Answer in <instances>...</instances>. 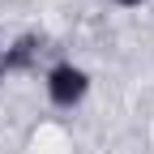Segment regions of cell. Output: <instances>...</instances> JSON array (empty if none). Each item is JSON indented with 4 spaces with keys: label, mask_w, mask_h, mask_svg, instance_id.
I'll return each mask as SVG.
<instances>
[{
    "label": "cell",
    "mask_w": 154,
    "mask_h": 154,
    "mask_svg": "<svg viewBox=\"0 0 154 154\" xmlns=\"http://www.w3.org/2000/svg\"><path fill=\"white\" fill-rule=\"evenodd\" d=\"M120 5H141V0H120Z\"/></svg>",
    "instance_id": "cell-3"
},
{
    "label": "cell",
    "mask_w": 154,
    "mask_h": 154,
    "mask_svg": "<svg viewBox=\"0 0 154 154\" xmlns=\"http://www.w3.org/2000/svg\"><path fill=\"white\" fill-rule=\"evenodd\" d=\"M34 51H38V47H34V38H22V43H17V47L5 56V69H26Z\"/></svg>",
    "instance_id": "cell-2"
},
{
    "label": "cell",
    "mask_w": 154,
    "mask_h": 154,
    "mask_svg": "<svg viewBox=\"0 0 154 154\" xmlns=\"http://www.w3.org/2000/svg\"><path fill=\"white\" fill-rule=\"evenodd\" d=\"M86 90H90V77L77 69V64H56V69L47 73V94H51L56 107H73V103H82Z\"/></svg>",
    "instance_id": "cell-1"
}]
</instances>
